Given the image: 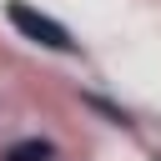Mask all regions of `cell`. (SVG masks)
<instances>
[{
  "mask_svg": "<svg viewBox=\"0 0 161 161\" xmlns=\"http://www.w3.org/2000/svg\"><path fill=\"white\" fill-rule=\"evenodd\" d=\"M5 15H10V25H15L25 40H35V45H45V50H75L70 30H65V25H55L50 15H40V10H30V5H20V0H10V5H5Z\"/></svg>",
  "mask_w": 161,
  "mask_h": 161,
  "instance_id": "cell-1",
  "label": "cell"
},
{
  "mask_svg": "<svg viewBox=\"0 0 161 161\" xmlns=\"http://www.w3.org/2000/svg\"><path fill=\"white\" fill-rule=\"evenodd\" d=\"M5 161H55V146L50 141H15L5 151Z\"/></svg>",
  "mask_w": 161,
  "mask_h": 161,
  "instance_id": "cell-2",
  "label": "cell"
}]
</instances>
